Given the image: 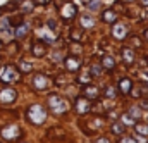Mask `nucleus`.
I'll return each mask as SVG.
<instances>
[{
  "label": "nucleus",
  "mask_w": 148,
  "mask_h": 143,
  "mask_svg": "<svg viewBox=\"0 0 148 143\" xmlns=\"http://www.w3.org/2000/svg\"><path fill=\"white\" fill-rule=\"evenodd\" d=\"M47 105L52 112L59 114V112H66L67 110V102L60 97V95H50L47 100Z\"/></svg>",
  "instance_id": "obj_1"
},
{
  "label": "nucleus",
  "mask_w": 148,
  "mask_h": 143,
  "mask_svg": "<svg viewBox=\"0 0 148 143\" xmlns=\"http://www.w3.org/2000/svg\"><path fill=\"white\" fill-rule=\"evenodd\" d=\"M28 119L33 124H41L45 121V110L41 105H31L28 109Z\"/></svg>",
  "instance_id": "obj_2"
},
{
  "label": "nucleus",
  "mask_w": 148,
  "mask_h": 143,
  "mask_svg": "<svg viewBox=\"0 0 148 143\" xmlns=\"http://www.w3.org/2000/svg\"><path fill=\"white\" fill-rule=\"evenodd\" d=\"M0 79L3 83H14V81L19 79V72L16 71V67H12V66H5V67L0 69Z\"/></svg>",
  "instance_id": "obj_3"
},
{
  "label": "nucleus",
  "mask_w": 148,
  "mask_h": 143,
  "mask_svg": "<svg viewBox=\"0 0 148 143\" xmlns=\"http://www.w3.org/2000/svg\"><path fill=\"white\" fill-rule=\"evenodd\" d=\"M0 135H2V138H5L7 142H12V140H16L17 136H21V129H19V126H16V124H9V126H5V128L0 129Z\"/></svg>",
  "instance_id": "obj_4"
},
{
  "label": "nucleus",
  "mask_w": 148,
  "mask_h": 143,
  "mask_svg": "<svg viewBox=\"0 0 148 143\" xmlns=\"http://www.w3.org/2000/svg\"><path fill=\"white\" fill-rule=\"evenodd\" d=\"M76 14H77V7L74 3H66L60 9V19L62 21H71V19H74Z\"/></svg>",
  "instance_id": "obj_5"
},
{
  "label": "nucleus",
  "mask_w": 148,
  "mask_h": 143,
  "mask_svg": "<svg viewBox=\"0 0 148 143\" xmlns=\"http://www.w3.org/2000/svg\"><path fill=\"white\" fill-rule=\"evenodd\" d=\"M16 97H17V93H16V90H12V88H5V90H2V93H0V100H2L3 104H12V102L16 100Z\"/></svg>",
  "instance_id": "obj_6"
},
{
  "label": "nucleus",
  "mask_w": 148,
  "mask_h": 143,
  "mask_svg": "<svg viewBox=\"0 0 148 143\" xmlns=\"http://www.w3.org/2000/svg\"><path fill=\"white\" fill-rule=\"evenodd\" d=\"M48 86V78L43 76V74H36L33 78V88L35 90H45Z\"/></svg>",
  "instance_id": "obj_7"
},
{
  "label": "nucleus",
  "mask_w": 148,
  "mask_h": 143,
  "mask_svg": "<svg viewBox=\"0 0 148 143\" xmlns=\"http://www.w3.org/2000/svg\"><path fill=\"white\" fill-rule=\"evenodd\" d=\"M76 110H77L79 114H86V112L91 110V105H90V102H88L86 97H81V98L76 100Z\"/></svg>",
  "instance_id": "obj_8"
},
{
  "label": "nucleus",
  "mask_w": 148,
  "mask_h": 143,
  "mask_svg": "<svg viewBox=\"0 0 148 143\" xmlns=\"http://www.w3.org/2000/svg\"><path fill=\"white\" fill-rule=\"evenodd\" d=\"M112 35L115 36L117 40H124L126 35H127V28H126L124 24H115V26L112 28Z\"/></svg>",
  "instance_id": "obj_9"
},
{
  "label": "nucleus",
  "mask_w": 148,
  "mask_h": 143,
  "mask_svg": "<svg viewBox=\"0 0 148 143\" xmlns=\"http://www.w3.org/2000/svg\"><path fill=\"white\" fill-rule=\"evenodd\" d=\"M66 67H67V71H77L79 69V62H77V59H74V57H67L66 59Z\"/></svg>",
  "instance_id": "obj_10"
},
{
  "label": "nucleus",
  "mask_w": 148,
  "mask_h": 143,
  "mask_svg": "<svg viewBox=\"0 0 148 143\" xmlns=\"http://www.w3.org/2000/svg\"><path fill=\"white\" fill-rule=\"evenodd\" d=\"M122 59L126 64H133L134 62V52L131 48H122Z\"/></svg>",
  "instance_id": "obj_11"
},
{
  "label": "nucleus",
  "mask_w": 148,
  "mask_h": 143,
  "mask_svg": "<svg viewBox=\"0 0 148 143\" xmlns=\"http://www.w3.org/2000/svg\"><path fill=\"white\" fill-rule=\"evenodd\" d=\"M45 50H47V48H45V45H43L41 41H36V43L33 45V55H35V57H43V55H45Z\"/></svg>",
  "instance_id": "obj_12"
},
{
  "label": "nucleus",
  "mask_w": 148,
  "mask_h": 143,
  "mask_svg": "<svg viewBox=\"0 0 148 143\" xmlns=\"http://www.w3.org/2000/svg\"><path fill=\"white\" fill-rule=\"evenodd\" d=\"M131 86H133V85H131V79H129V78H122L121 83H119V88H121L122 93H129Z\"/></svg>",
  "instance_id": "obj_13"
},
{
  "label": "nucleus",
  "mask_w": 148,
  "mask_h": 143,
  "mask_svg": "<svg viewBox=\"0 0 148 143\" xmlns=\"http://www.w3.org/2000/svg\"><path fill=\"white\" fill-rule=\"evenodd\" d=\"M102 19H103V23H115V19H117V16H115V12L110 10V9H107L103 14H102Z\"/></svg>",
  "instance_id": "obj_14"
},
{
  "label": "nucleus",
  "mask_w": 148,
  "mask_h": 143,
  "mask_svg": "<svg viewBox=\"0 0 148 143\" xmlns=\"http://www.w3.org/2000/svg\"><path fill=\"white\" fill-rule=\"evenodd\" d=\"M84 97L90 100V98H97L98 97V88L97 86H88L86 90H84Z\"/></svg>",
  "instance_id": "obj_15"
},
{
  "label": "nucleus",
  "mask_w": 148,
  "mask_h": 143,
  "mask_svg": "<svg viewBox=\"0 0 148 143\" xmlns=\"http://www.w3.org/2000/svg\"><path fill=\"white\" fill-rule=\"evenodd\" d=\"M134 128H136V133H138V135H143V136H147V135H148V126H147V124L134 122Z\"/></svg>",
  "instance_id": "obj_16"
},
{
  "label": "nucleus",
  "mask_w": 148,
  "mask_h": 143,
  "mask_svg": "<svg viewBox=\"0 0 148 143\" xmlns=\"http://www.w3.org/2000/svg\"><path fill=\"white\" fill-rule=\"evenodd\" d=\"M28 35V24H24V23H21L17 28H16V36H26Z\"/></svg>",
  "instance_id": "obj_17"
},
{
  "label": "nucleus",
  "mask_w": 148,
  "mask_h": 143,
  "mask_svg": "<svg viewBox=\"0 0 148 143\" xmlns=\"http://www.w3.org/2000/svg\"><path fill=\"white\" fill-rule=\"evenodd\" d=\"M112 131H114L115 135H122V133H124V124H122L121 121L114 122V124H112Z\"/></svg>",
  "instance_id": "obj_18"
},
{
  "label": "nucleus",
  "mask_w": 148,
  "mask_h": 143,
  "mask_svg": "<svg viewBox=\"0 0 148 143\" xmlns=\"http://www.w3.org/2000/svg\"><path fill=\"white\" fill-rule=\"evenodd\" d=\"M102 64H103V67H107V69H112L115 62H114V59H112L110 55H105V57L102 59Z\"/></svg>",
  "instance_id": "obj_19"
},
{
  "label": "nucleus",
  "mask_w": 148,
  "mask_h": 143,
  "mask_svg": "<svg viewBox=\"0 0 148 143\" xmlns=\"http://www.w3.org/2000/svg\"><path fill=\"white\" fill-rule=\"evenodd\" d=\"M81 23H83L84 28H91V26L95 24V23H93V17H90V16H86V14L81 17Z\"/></svg>",
  "instance_id": "obj_20"
},
{
  "label": "nucleus",
  "mask_w": 148,
  "mask_h": 143,
  "mask_svg": "<svg viewBox=\"0 0 148 143\" xmlns=\"http://www.w3.org/2000/svg\"><path fill=\"white\" fill-rule=\"evenodd\" d=\"M121 122H122L124 126H126V124H129V126H134V122H136V121H134V117H131L129 114H124V116H122V121H121Z\"/></svg>",
  "instance_id": "obj_21"
},
{
  "label": "nucleus",
  "mask_w": 148,
  "mask_h": 143,
  "mask_svg": "<svg viewBox=\"0 0 148 143\" xmlns=\"http://www.w3.org/2000/svg\"><path fill=\"white\" fill-rule=\"evenodd\" d=\"M19 69L23 72H29L31 69H33V66L29 64V62H26V60H23V62H19Z\"/></svg>",
  "instance_id": "obj_22"
},
{
  "label": "nucleus",
  "mask_w": 148,
  "mask_h": 143,
  "mask_svg": "<svg viewBox=\"0 0 148 143\" xmlns=\"http://www.w3.org/2000/svg\"><path fill=\"white\" fill-rule=\"evenodd\" d=\"M71 38L76 40V41H81V40H83V31H81V30H73V31H71Z\"/></svg>",
  "instance_id": "obj_23"
},
{
  "label": "nucleus",
  "mask_w": 148,
  "mask_h": 143,
  "mask_svg": "<svg viewBox=\"0 0 148 143\" xmlns=\"http://www.w3.org/2000/svg\"><path fill=\"white\" fill-rule=\"evenodd\" d=\"M100 0H90L88 2V9H91V10H98V7H100Z\"/></svg>",
  "instance_id": "obj_24"
},
{
  "label": "nucleus",
  "mask_w": 148,
  "mask_h": 143,
  "mask_svg": "<svg viewBox=\"0 0 148 143\" xmlns=\"http://www.w3.org/2000/svg\"><path fill=\"white\" fill-rule=\"evenodd\" d=\"M127 114H129L131 117H134V119H140V116H141V112H140V110H138L136 107H131V109H129V112H127Z\"/></svg>",
  "instance_id": "obj_25"
},
{
  "label": "nucleus",
  "mask_w": 148,
  "mask_h": 143,
  "mask_svg": "<svg viewBox=\"0 0 148 143\" xmlns=\"http://www.w3.org/2000/svg\"><path fill=\"white\" fill-rule=\"evenodd\" d=\"M105 97H107V98H114V97H115V90H114L112 86H107V88H105Z\"/></svg>",
  "instance_id": "obj_26"
},
{
  "label": "nucleus",
  "mask_w": 148,
  "mask_h": 143,
  "mask_svg": "<svg viewBox=\"0 0 148 143\" xmlns=\"http://www.w3.org/2000/svg\"><path fill=\"white\" fill-rule=\"evenodd\" d=\"M100 72H102V67H100L98 64H93V66H91V76H98Z\"/></svg>",
  "instance_id": "obj_27"
},
{
  "label": "nucleus",
  "mask_w": 148,
  "mask_h": 143,
  "mask_svg": "<svg viewBox=\"0 0 148 143\" xmlns=\"http://www.w3.org/2000/svg\"><path fill=\"white\" fill-rule=\"evenodd\" d=\"M31 5H33V2H24L23 3V12H29L31 10Z\"/></svg>",
  "instance_id": "obj_28"
},
{
  "label": "nucleus",
  "mask_w": 148,
  "mask_h": 143,
  "mask_svg": "<svg viewBox=\"0 0 148 143\" xmlns=\"http://www.w3.org/2000/svg\"><path fill=\"white\" fill-rule=\"evenodd\" d=\"M140 76H141L143 81H148V69H143V71L140 72Z\"/></svg>",
  "instance_id": "obj_29"
},
{
  "label": "nucleus",
  "mask_w": 148,
  "mask_h": 143,
  "mask_svg": "<svg viewBox=\"0 0 148 143\" xmlns=\"http://www.w3.org/2000/svg\"><path fill=\"white\" fill-rule=\"evenodd\" d=\"M90 79H91L90 74H88V76H81V78H79V83H90Z\"/></svg>",
  "instance_id": "obj_30"
},
{
  "label": "nucleus",
  "mask_w": 148,
  "mask_h": 143,
  "mask_svg": "<svg viewBox=\"0 0 148 143\" xmlns=\"http://www.w3.org/2000/svg\"><path fill=\"white\" fill-rule=\"evenodd\" d=\"M121 143H136V140H134V138L126 136V138H122V140H121Z\"/></svg>",
  "instance_id": "obj_31"
},
{
  "label": "nucleus",
  "mask_w": 148,
  "mask_h": 143,
  "mask_svg": "<svg viewBox=\"0 0 148 143\" xmlns=\"http://www.w3.org/2000/svg\"><path fill=\"white\" fill-rule=\"evenodd\" d=\"M140 107H141V110H148V100H143Z\"/></svg>",
  "instance_id": "obj_32"
},
{
  "label": "nucleus",
  "mask_w": 148,
  "mask_h": 143,
  "mask_svg": "<svg viewBox=\"0 0 148 143\" xmlns=\"http://www.w3.org/2000/svg\"><path fill=\"white\" fill-rule=\"evenodd\" d=\"M48 28L50 30H55V21H48Z\"/></svg>",
  "instance_id": "obj_33"
},
{
  "label": "nucleus",
  "mask_w": 148,
  "mask_h": 143,
  "mask_svg": "<svg viewBox=\"0 0 148 143\" xmlns=\"http://www.w3.org/2000/svg\"><path fill=\"white\" fill-rule=\"evenodd\" d=\"M141 90H133V97H141Z\"/></svg>",
  "instance_id": "obj_34"
},
{
  "label": "nucleus",
  "mask_w": 148,
  "mask_h": 143,
  "mask_svg": "<svg viewBox=\"0 0 148 143\" xmlns=\"http://www.w3.org/2000/svg\"><path fill=\"white\" fill-rule=\"evenodd\" d=\"M35 2H36V3H40V5H45V3H48L50 0H35Z\"/></svg>",
  "instance_id": "obj_35"
},
{
  "label": "nucleus",
  "mask_w": 148,
  "mask_h": 143,
  "mask_svg": "<svg viewBox=\"0 0 148 143\" xmlns=\"http://www.w3.org/2000/svg\"><path fill=\"white\" fill-rule=\"evenodd\" d=\"M97 143H110V142H109V138H100V140H97Z\"/></svg>",
  "instance_id": "obj_36"
},
{
  "label": "nucleus",
  "mask_w": 148,
  "mask_h": 143,
  "mask_svg": "<svg viewBox=\"0 0 148 143\" xmlns=\"http://www.w3.org/2000/svg\"><path fill=\"white\" fill-rule=\"evenodd\" d=\"M141 5H147L148 7V0H141Z\"/></svg>",
  "instance_id": "obj_37"
},
{
  "label": "nucleus",
  "mask_w": 148,
  "mask_h": 143,
  "mask_svg": "<svg viewBox=\"0 0 148 143\" xmlns=\"http://www.w3.org/2000/svg\"><path fill=\"white\" fill-rule=\"evenodd\" d=\"M121 2H124V3H127V2H134V0H121Z\"/></svg>",
  "instance_id": "obj_38"
},
{
  "label": "nucleus",
  "mask_w": 148,
  "mask_h": 143,
  "mask_svg": "<svg viewBox=\"0 0 148 143\" xmlns=\"http://www.w3.org/2000/svg\"><path fill=\"white\" fill-rule=\"evenodd\" d=\"M145 38H147V40H148V30H147V31H145Z\"/></svg>",
  "instance_id": "obj_39"
},
{
  "label": "nucleus",
  "mask_w": 148,
  "mask_h": 143,
  "mask_svg": "<svg viewBox=\"0 0 148 143\" xmlns=\"http://www.w3.org/2000/svg\"><path fill=\"white\" fill-rule=\"evenodd\" d=\"M0 48H2V41H0Z\"/></svg>",
  "instance_id": "obj_40"
},
{
  "label": "nucleus",
  "mask_w": 148,
  "mask_h": 143,
  "mask_svg": "<svg viewBox=\"0 0 148 143\" xmlns=\"http://www.w3.org/2000/svg\"><path fill=\"white\" fill-rule=\"evenodd\" d=\"M0 16H2V10H0Z\"/></svg>",
  "instance_id": "obj_41"
},
{
  "label": "nucleus",
  "mask_w": 148,
  "mask_h": 143,
  "mask_svg": "<svg viewBox=\"0 0 148 143\" xmlns=\"http://www.w3.org/2000/svg\"><path fill=\"white\" fill-rule=\"evenodd\" d=\"M14 2H17V0H14Z\"/></svg>",
  "instance_id": "obj_42"
}]
</instances>
